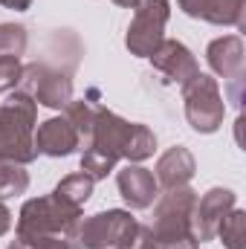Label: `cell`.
Listing matches in <instances>:
<instances>
[{"label":"cell","instance_id":"cell-1","mask_svg":"<svg viewBox=\"0 0 246 249\" xmlns=\"http://www.w3.org/2000/svg\"><path fill=\"white\" fill-rule=\"evenodd\" d=\"M64 238L70 249H133L139 223L124 209H107L90 217H78Z\"/></svg>","mask_w":246,"mask_h":249},{"label":"cell","instance_id":"cell-2","mask_svg":"<svg viewBox=\"0 0 246 249\" xmlns=\"http://www.w3.org/2000/svg\"><path fill=\"white\" fill-rule=\"evenodd\" d=\"M35 122H38V105L32 96L15 90L0 105V157L9 162L29 165L35 151Z\"/></svg>","mask_w":246,"mask_h":249},{"label":"cell","instance_id":"cell-3","mask_svg":"<svg viewBox=\"0 0 246 249\" xmlns=\"http://www.w3.org/2000/svg\"><path fill=\"white\" fill-rule=\"evenodd\" d=\"M127 133H130V122L116 116L113 110L102 107L90 139L81 145V171L90 180H105L116 168V162L124 160Z\"/></svg>","mask_w":246,"mask_h":249},{"label":"cell","instance_id":"cell-4","mask_svg":"<svg viewBox=\"0 0 246 249\" xmlns=\"http://www.w3.org/2000/svg\"><path fill=\"white\" fill-rule=\"evenodd\" d=\"M81 217V209L67 206L55 194H44V197H32L20 206L18 214V232L23 238H35V235H67L70 226Z\"/></svg>","mask_w":246,"mask_h":249},{"label":"cell","instance_id":"cell-5","mask_svg":"<svg viewBox=\"0 0 246 249\" xmlns=\"http://www.w3.org/2000/svg\"><path fill=\"white\" fill-rule=\"evenodd\" d=\"M183 102H185V119L197 133H214L223 116H226V105L220 96V84L217 78L197 72L194 78H188L183 87Z\"/></svg>","mask_w":246,"mask_h":249},{"label":"cell","instance_id":"cell-6","mask_svg":"<svg viewBox=\"0 0 246 249\" xmlns=\"http://www.w3.org/2000/svg\"><path fill=\"white\" fill-rule=\"evenodd\" d=\"M18 90L32 96L35 105L64 110L72 102V70H61V67H53L44 61L23 64Z\"/></svg>","mask_w":246,"mask_h":249},{"label":"cell","instance_id":"cell-7","mask_svg":"<svg viewBox=\"0 0 246 249\" xmlns=\"http://www.w3.org/2000/svg\"><path fill=\"white\" fill-rule=\"evenodd\" d=\"M171 18L168 0H136L133 20L124 35V47L136 58H151L154 50L165 41V23Z\"/></svg>","mask_w":246,"mask_h":249},{"label":"cell","instance_id":"cell-8","mask_svg":"<svg viewBox=\"0 0 246 249\" xmlns=\"http://www.w3.org/2000/svg\"><path fill=\"white\" fill-rule=\"evenodd\" d=\"M197 206V191L191 186H177L165 188V194L159 197L157 209H154V223L148 226L154 238H183L194 235L191 232V214Z\"/></svg>","mask_w":246,"mask_h":249},{"label":"cell","instance_id":"cell-9","mask_svg":"<svg viewBox=\"0 0 246 249\" xmlns=\"http://www.w3.org/2000/svg\"><path fill=\"white\" fill-rule=\"evenodd\" d=\"M235 203H238V194L232 188H209L203 197H197V206H194V214H191L194 238L200 244L214 241L220 220L235 209Z\"/></svg>","mask_w":246,"mask_h":249},{"label":"cell","instance_id":"cell-10","mask_svg":"<svg viewBox=\"0 0 246 249\" xmlns=\"http://www.w3.org/2000/svg\"><path fill=\"white\" fill-rule=\"evenodd\" d=\"M151 64H154V70H159L162 75H168V78H171L174 84H180V87H183L188 78H194V75L200 72V64L191 55V50L185 47L183 41H174V38H165V41L154 50Z\"/></svg>","mask_w":246,"mask_h":249},{"label":"cell","instance_id":"cell-11","mask_svg":"<svg viewBox=\"0 0 246 249\" xmlns=\"http://www.w3.org/2000/svg\"><path fill=\"white\" fill-rule=\"evenodd\" d=\"M78 148V133L67 116H53L47 122L35 124V151L44 157H70Z\"/></svg>","mask_w":246,"mask_h":249},{"label":"cell","instance_id":"cell-12","mask_svg":"<svg viewBox=\"0 0 246 249\" xmlns=\"http://www.w3.org/2000/svg\"><path fill=\"white\" fill-rule=\"evenodd\" d=\"M116 186H119L122 200L130 209H136V212L148 209V206L157 200V194H159L157 177H154L148 168L136 165V162H127L122 171L116 174Z\"/></svg>","mask_w":246,"mask_h":249},{"label":"cell","instance_id":"cell-13","mask_svg":"<svg viewBox=\"0 0 246 249\" xmlns=\"http://www.w3.org/2000/svg\"><path fill=\"white\" fill-rule=\"evenodd\" d=\"M206 61H209V67L220 78H226V81L241 78L244 70H246L244 38L241 35H220V38H214L209 44V50H206Z\"/></svg>","mask_w":246,"mask_h":249},{"label":"cell","instance_id":"cell-14","mask_svg":"<svg viewBox=\"0 0 246 249\" xmlns=\"http://www.w3.org/2000/svg\"><path fill=\"white\" fill-rule=\"evenodd\" d=\"M194 171H197V162H194L191 151L183 148V145H174V148H168L157 160V186H162V188L188 186Z\"/></svg>","mask_w":246,"mask_h":249},{"label":"cell","instance_id":"cell-15","mask_svg":"<svg viewBox=\"0 0 246 249\" xmlns=\"http://www.w3.org/2000/svg\"><path fill=\"white\" fill-rule=\"evenodd\" d=\"M200 20L214 23V26L246 29V0H206Z\"/></svg>","mask_w":246,"mask_h":249},{"label":"cell","instance_id":"cell-16","mask_svg":"<svg viewBox=\"0 0 246 249\" xmlns=\"http://www.w3.org/2000/svg\"><path fill=\"white\" fill-rule=\"evenodd\" d=\"M157 151V136L148 124L130 122V133H127V142H124V160L127 162H145L148 157H154Z\"/></svg>","mask_w":246,"mask_h":249},{"label":"cell","instance_id":"cell-17","mask_svg":"<svg viewBox=\"0 0 246 249\" xmlns=\"http://www.w3.org/2000/svg\"><path fill=\"white\" fill-rule=\"evenodd\" d=\"M93 183L96 180H90L84 171H78V174H67L61 183L55 186V197L64 200L67 206H72V209H81L87 200H90V194H93Z\"/></svg>","mask_w":246,"mask_h":249},{"label":"cell","instance_id":"cell-18","mask_svg":"<svg viewBox=\"0 0 246 249\" xmlns=\"http://www.w3.org/2000/svg\"><path fill=\"white\" fill-rule=\"evenodd\" d=\"M214 238H220L223 241V247L226 249H244L246 244V212L244 209H232L223 220H220V226H217V235Z\"/></svg>","mask_w":246,"mask_h":249},{"label":"cell","instance_id":"cell-19","mask_svg":"<svg viewBox=\"0 0 246 249\" xmlns=\"http://www.w3.org/2000/svg\"><path fill=\"white\" fill-rule=\"evenodd\" d=\"M29 188V174L20 162H9L0 157V200L18 197Z\"/></svg>","mask_w":246,"mask_h":249},{"label":"cell","instance_id":"cell-20","mask_svg":"<svg viewBox=\"0 0 246 249\" xmlns=\"http://www.w3.org/2000/svg\"><path fill=\"white\" fill-rule=\"evenodd\" d=\"M26 26L0 23V58H20L26 53Z\"/></svg>","mask_w":246,"mask_h":249},{"label":"cell","instance_id":"cell-21","mask_svg":"<svg viewBox=\"0 0 246 249\" xmlns=\"http://www.w3.org/2000/svg\"><path fill=\"white\" fill-rule=\"evenodd\" d=\"M6 249H70V244L64 235H35V238L15 235V241Z\"/></svg>","mask_w":246,"mask_h":249},{"label":"cell","instance_id":"cell-22","mask_svg":"<svg viewBox=\"0 0 246 249\" xmlns=\"http://www.w3.org/2000/svg\"><path fill=\"white\" fill-rule=\"evenodd\" d=\"M20 72H23L20 58H0V93L15 90L20 81Z\"/></svg>","mask_w":246,"mask_h":249},{"label":"cell","instance_id":"cell-23","mask_svg":"<svg viewBox=\"0 0 246 249\" xmlns=\"http://www.w3.org/2000/svg\"><path fill=\"white\" fill-rule=\"evenodd\" d=\"M177 6L183 9L188 18H203V9H206V0H177Z\"/></svg>","mask_w":246,"mask_h":249},{"label":"cell","instance_id":"cell-24","mask_svg":"<svg viewBox=\"0 0 246 249\" xmlns=\"http://www.w3.org/2000/svg\"><path fill=\"white\" fill-rule=\"evenodd\" d=\"M9 229H12V212H9V206L0 200V238H3Z\"/></svg>","mask_w":246,"mask_h":249},{"label":"cell","instance_id":"cell-25","mask_svg":"<svg viewBox=\"0 0 246 249\" xmlns=\"http://www.w3.org/2000/svg\"><path fill=\"white\" fill-rule=\"evenodd\" d=\"M0 6H6V9H12V12H26V9L32 6V0H0Z\"/></svg>","mask_w":246,"mask_h":249},{"label":"cell","instance_id":"cell-26","mask_svg":"<svg viewBox=\"0 0 246 249\" xmlns=\"http://www.w3.org/2000/svg\"><path fill=\"white\" fill-rule=\"evenodd\" d=\"M116 6H122V9H133L136 6V0H113Z\"/></svg>","mask_w":246,"mask_h":249}]
</instances>
